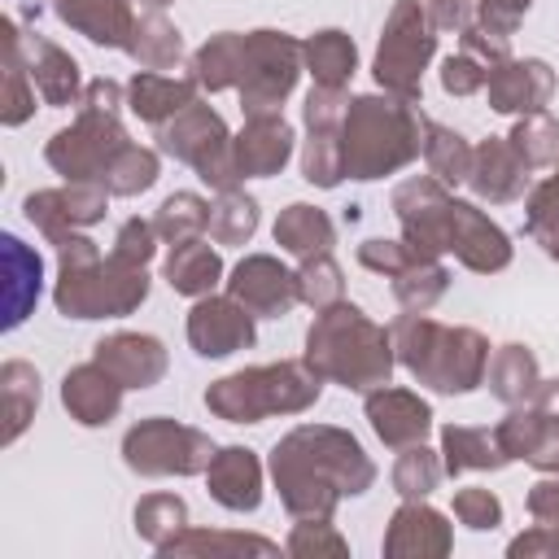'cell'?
Masks as SVG:
<instances>
[{
  "label": "cell",
  "mask_w": 559,
  "mask_h": 559,
  "mask_svg": "<svg viewBox=\"0 0 559 559\" xmlns=\"http://www.w3.org/2000/svg\"><path fill=\"white\" fill-rule=\"evenodd\" d=\"M122 459L140 476H170V472L175 476H192V472L210 467L214 445L197 428H183V424L157 415V419L135 424L122 437Z\"/></svg>",
  "instance_id": "10"
},
{
  "label": "cell",
  "mask_w": 559,
  "mask_h": 559,
  "mask_svg": "<svg viewBox=\"0 0 559 559\" xmlns=\"http://www.w3.org/2000/svg\"><path fill=\"white\" fill-rule=\"evenodd\" d=\"M236 148V170L249 179V175H275L288 153H293V127L280 118V114H253L249 127L231 140Z\"/></svg>",
  "instance_id": "23"
},
{
  "label": "cell",
  "mask_w": 559,
  "mask_h": 559,
  "mask_svg": "<svg viewBox=\"0 0 559 559\" xmlns=\"http://www.w3.org/2000/svg\"><path fill=\"white\" fill-rule=\"evenodd\" d=\"M424 157H428L432 179H441V183H463L467 170H472L467 140L459 131H450V127H437V122L424 127Z\"/></svg>",
  "instance_id": "38"
},
{
  "label": "cell",
  "mask_w": 559,
  "mask_h": 559,
  "mask_svg": "<svg viewBox=\"0 0 559 559\" xmlns=\"http://www.w3.org/2000/svg\"><path fill=\"white\" fill-rule=\"evenodd\" d=\"M528 511H533L542 524H559V480H542V485L528 493Z\"/></svg>",
  "instance_id": "56"
},
{
  "label": "cell",
  "mask_w": 559,
  "mask_h": 559,
  "mask_svg": "<svg viewBox=\"0 0 559 559\" xmlns=\"http://www.w3.org/2000/svg\"><path fill=\"white\" fill-rule=\"evenodd\" d=\"M105 197L109 188L105 183H66V188H44V192H31L22 201V214L31 227H39L52 245L79 227H92L96 218H105Z\"/></svg>",
  "instance_id": "13"
},
{
  "label": "cell",
  "mask_w": 559,
  "mask_h": 559,
  "mask_svg": "<svg viewBox=\"0 0 559 559\" xmlns=\"http://www.w3.org/2000/svg\"><path fill=\"white\" fill-rule=\"evenodd\" d=\"M100 183H105L114 197H135V192L153 188V183H157V153H153V148H140V144H127V148L109 162V170H105Z\"/></svg>",
  "instance_id": "43"
},
{
  "label": "cell",
  "mask_w": 559,
  "mask_h": 559,
  "mask_svg": "<svg viewBox=\"0 0 559 559\" xmlns=\"http://www.w3.org/2000/svg\"><path fill=\"white\" fill-rule=\"evenodd\" d=\"M445 284H450V271H445V266H437L432 258H415L406 271L393 275V297H397L411 314H424V310L445 293Z\"/></svg>",
  "instance_id": "41"
},
{
  "label": "cell",
  "mask_w": 559,
  "mask_h": 559,
  "mask_svg": "<svg viewBox=\"0 0 559 559\" xmlns=\"http://www.w3.org/2000/svg\"><path fill=\"white\" fill-rule=\"evenodd\" d=\"M319 371L310 362H271L218 380L205 406L231 424H258L266 415H297L319 397Z\"/></svg>",
  "instance_id": "6"
},
{
  "label": "cell",
  "mask_w": 559,
  "mask_h": 559,
  "mask_svg": "<svg viewBox=\"0 0 559 559\" xmlns=\"http://www.w3.org/2000/svg\"><path fill=\"white\" fill-rule=\"evenodd\" d=\"M57 266L61 280L52 288V301L66 319H114L131 314L148 297V275L144 266H127L114 253L100 258V249L70 231L57 240Z\"/></svg>",
  "instance_id": "2"
},
{
  "label": "cell",
  "mask_w": 559,
  "mask_h": 559,
  "mask_svg": "<svg viewBox=\"0 0 559 559\" xmlns=\"http://www.w3.org/2000/svg\"><path fill=\"white\" fill-rule=\"evenodd\" d=\"M140 4H148V9H162V4H170V0H140Z\"/></svg>",
  "instance_id": "57"
},
{
  "label": "cell",
  "mask_w": 559,
  "mask_h": 559,
  "mask_svg": "<svg viewBox=\"0 0 559 559\" xmlns=\"http://www.w3.org/2000/svg\"><path fill=\"white\" fill-rule=\"evenodd\" d=\"M441 450H445V472H480V467L507 463L498 437H489L485 428H454L450 424L441 432Z\"/></svg>",
  "instance_id": "36"
},
{
  "label": "cell",
  "mask_w": 559,
  "mask_h": 559,
  "mask_svg": "<svg viewBox=\"0 0 559 559\" xmlns=\"http://www.w3.org/2000/svg\"><path fill=\"white\" fill-rule=\"evenodd\" d=\"M122 148H127V131H122L118 114H105V109L83 105L79 118L48 140L44 157H48V166L66 183H100L105 170H109V162Z\"/></svg>",
  "instance_id": "8"
},
{
  "label": "cell",
  "mask_w": 559,
  "mask_h": 559,
  "mask_svg": "<svg viewBox=\"0 0 559 559\" xmlns=\"http://www.w3.org/2000/svg\"><path fill=\"white\" fill-rule=\"evenodd\" d=\"M301 70V44H293L280 31H253L245 35V70H240V105L245 114H275L280 100L293 92Z\"/></svg>",
  "instance_id": "11"
},
{
  "label": "cell",
  "mask_w": 559,
  "mask_h": 559,
  "mask_svg": "<svg viewBox=\"0 0 559 559\" xmlns=\"http://www.w3.org/2000/svg\"><path fill=\"white\" fill-rule=\"evenodd\" d=\"M432 17L419 0H397L389 22H384V39H380V52H376V79L380 87H389L393 96L402 100H419V74L432 57Z\"/></svg>",
  "instance_id": "9"
},
{
  "label": "cell",
  "mask_w": 559,
  "mask_h": 559,
  "mask_svg": "<svg viewBox=\"0 0 559 559\" xmlns=\"http://www.w3.org/2000/svg\"><path fill=\"white\" fill-rule=\"evenodd\" d=\"M301 57L319 87H345L354 74V44L345 31H319L310 44H301Z\"/></svg>",
  "instance_id": "37"
},
{
  "label": "cell",
  "mask_w": 559,
  "mask_h": 559,
  "mask_svg": "<svg viewBox=\"0 0 559 559\" xmlns=\"http://www.w3.org/2000/svg\"><path fill=\"white\" fill-rule=\"evenodd\" d=\"M485 79H489V66L476 61L472 52L445 57V66H441V87H445L450 96H472V92L485 87Z\"/></svg>",
  "instance_id": "48"
},
{
  "label": "cell",
  "mask_w": 559,
  "mask_h": 559,
  "mask_svg": "<svg viewBox=\"0 0 559 559\" xmlns=\"http://www.w3.org/2000/svg\"><path fill=\"white\" fill-rule=\"evenodd\" d=\"M22 57H26V70H31V83L35 92L44 96V105H79L83 100V83H79V61L70 52H61L52 39L35 35V31H22Z\"/></svg>",
  "instance_id": "19"
},
{
  "label": "cell",
  "mask_w": 559,
  "mask_h": 559,
  "mask_svg": "<svg viewBox=\"0 0 559 559\" xmlns=\"http://www.w3.org/2000/svg\"><path fill=\"white\" fill-rule=\"evenodd\" d=\"M528 4H533V0H480V26L511 35L515 22L528 13Z\"/></svg>",
  "instance_id": "54"
},
{
  "label": "cell",
  "mask_w": 559,
  "mask_h": 559,
  "mask_svg": "<svg viewBox=\"0 0 559 559\" xmlns=\"http://www.w3.org/2000/svg\"><path fill=\"white\" fill-rule=\"evenodd\" d=\"M424 9L432 17V26H441V31H467L472 26V0H428Z\"/></svg>",
  "instance_id": "55"
},
{
  "label": "cell",
  "mask_w": 559,
  "mask_h": 559,
  "mask_svg": "<svg viewBox=\"0 0 559 559\" xmlns=\"http://www.w3.org/2000/svg\"><path fill=\"white\" fill-rule=\"evenodd\" d=\"M153 240H157V227L144 223V218H127L118 227V240H114V258L127 262V266H144L153 258Z\"/></svg>",
  "instance_id": "49"
},
{
  "label": "cell",
  "mask_w": 559,
  "mask_h": 559,
  "mask_svg": "<svg viewBox=\"0 0 559 559\" xmlns=\"http://www.w3.org/2000/svg\"><path fill=\"white\" fill-rule=\"evenodd\" d=\"M4 332H13L39 301V280H44V262L31 245H22L17 236H4Z\"/></svg>",
  "instance_id": "26"
},
{
  "label": "cell",
  "mask_w": 559,
  "mask_h": 559,
  "mask_svg": "<svg viewBox=\"0 0 559 559\" xmlns=\"http://www.w3.org/2000/svg\"><path fill=\"white\" fill-rule=\"evenodd\" d=\"M192 92H197V79H175V74H162V70H140L127 83V105H131L135 118L162 127L179 109L192 105Z\"/></svg>",
  "instance_id": "28"
},
{
  "label": "cell",
  "mask_w": 559,
  "mask_h": 559,
  "mask_svg": "<svg viewBox=\"0 0 559 559\" xmlns=\"http://www.w3.org/2000/svg\"><path fill=\"white\" fill-rule=\"evenodd\" d=\"M393 210L402 218L406 245L419 258H437L450 249V197L441 179H406L393 192Z\"/></svg>",
  "instance_id": "12"
},
{
  "label": "cell",
  "mask_w": 559,
  "mask_h": 559,
  "mask_svg": "<svg viewBox=\"0 0 559 559\" xmlns=\"http://www.w3.org/2000/svg\"><path fill=\"white\" fill-rule=\"evenodd\" d=\"M157 236L170 240V245H183V240H197L205 227H210V205L197 197V192H175L162 201L157 218H153Z\"/></svg>",
  "instance_id": "39"
},
{
  "label": "cell",
  "mask_w": 559,
  "mask_h": 559,
  "mask_svg": "<svg viewBox=\"0 0 559 559\" xmlns=\"http://www.w3.org/2000/svg\"><path fill=\"white\" fill-rule=\"evenodd\" d=\"M188 524V507H183V498H175V493H148L140 507H135V533L144 537V542H153V546H170L175 542V533Z\"/></svg>",
  "instance_id": "42"
},
{
  "label": "cell",
  "mask_w": 559,
  "mask_h": 559,
  "mask_svg": "<svg viewBox=\"0 0 559 559\" xmlns=\"http://www.w3.org/2000/svg\"><path fill=\"white\" fill-rule=\"evenodd\" d=\"M52 13L87 35L92 44H105V48H127L131 39V26H135V13L127 0H52Z\"/></svg>",
  "instance_id": "24"
},
{
  "label": "cell",
  "mask_w": 559,
  "mask_h": 559,
  "mask_svg": "<svg viewBox=\"0 0 559 559\" xmlns=\"http://www.w3.org/2000/svg\"><path fill=\"white\" fill-rule=\"evenodd\" d=\"M367 419H371V428L380 432L384 445L406 450V445L424 441V432L432 424V411H428L424 397H415L406 389H384L380 384L376 393H367Z\"/></svg>",
  "instance_id": "20"
},
{
  "label": "cell",
  "mask_w": 559,
  "mask_h": 559,
  "mask_svg": "<svg viewBox=\"0 0 559 559\" xmlns=\"http://www.w3.org/2000/svg\"><path fill=\"white\" fill-rule=\"evenodd\" d=\"M240 70H245V35H214L210 44H201V52L192 57V79L210 92H223V87H236L240 83Z\"/></svg>",
  "instance_id": "35"
},
{
  "label": "cell",
  "mask_w": 559,
  "mask_h": 559,
  "mask_svg": "<svg viewBox=\"0 0 559 559\" xmlns=\"http://www.w3.org/2000/svg\"><path fill=\"white\" fill-rule=\"evenodd\" d=\"M485 376H489V389H493V397H502V402H511V406H533V402H546L550 393H555V384H546L542 376H537V358L524 349V345H502L498 354H493V362L485 367Z\"/></svg>",
  "instance_id": "27"
},
{
  "label": "cell",
  "mask_w": 559,
  "mask_h": 559,
  "mask_svg": "<svg viewBox=\"0 0 559 559\" xmlns=\"http://www.w3.org/2000/svg\"><path fill=\"white\" fill-rule=\"evenodd\" d=\"M122 389H148L166 376V349L157 336H144V332H114L105 341H96V354H92Z\"/></svg>",
  "instance_id": "16"
},
{
  "label": "cell",
  "mask_w": 559,
  "mask_h": 559,
  "mask_svg": "<svg viewBox=\"0 0 559 559\" xmlns=\"http://www.w3.org/2000/svg\"><path fill=\"white\" fill-rule=\"evenodd\" d=\"M419 253L406 245V240H362L358 245V262L371 266V271H384V275H397L415 262Z\"/></svg>",
  "instance_id": "51"
},
{
  "label": "cell",
  "mask_w": 559,
  "mask_h": 559,
  "mask_svg": "<svg viewBox=\"0 0 559 559\" xmlns=\"http://www.w3.org/2000/svg\"><path fill=\"white\" fill-rule=\"evenodd\" d=\"M127 52H131L144 70H170V66L179 61V52H183V39H179V31H175L157 9H148V13L135 17L131 39H127Z\"/></svg>",
  "instance_id": "34"
},
{
  "label": "cell",
  "mask_w": 559,
  "mask_h": 559,
  "mask_svg": "<svg viewBox=\"0 0 559 559\" xmlns=\"http://www.w3.org/2000/svg\"><path fill=\"white\" fill-rule=\"evenodd\" d=\"M227 293H231L249 314H258V319H280V314H288V306L297 301V275L284 271L275 258L253 253V258H245V262L231 271Z\"/></svg>",
  "instance_id": "15"
},
{
  "label": "cell",
  "mask_w": 559,
  "mask_h": 559,
  "mask_svg": "<svg viewBox=\"0 0 559 559\" xmlns=\"http://www.w3.org/2000/svg\"><path fill=\"white\" fill-rule=\"evenodd\" d=\"M454 515H459V524H467V528H493L498 520H502V502L489 493V489H459L454 493Z\"/></svg>",
  "instance_id": "50"
},
{
  "label": "cell",
  "mask_w": 559,
  "mask_h": 559,
  "mask_svg": "<svg viewBox=\"0 0 559 559\" xmlns=\"http://www.w3.org/2000/svg\"><path fill=\"white\" fill-rule=\"evenodd\" d=\"M450 253L472 271H502L511 262L507 236L467 201H450Z\"/></svg>",
  "instance_id": "18"
},
{
  "label": "cell",
  "mask_w": 559,
  "mask_h": 559,
  "mask_svg": "<svg viewBox=\"0 0 559 559\" xmlns=\"http://www.w3.org/2000/svg\"><path fill=\"white\" fill-rule=\"evenodd\" d=\"M271 472H275L284 507L297 520H328L336 498L362 493L376 480L371 459L362 454V445L349 432H341V428H310V424L288 432L275 445Z\"/></svg>",
  "instance_id": "1"
},
{
  "label": "cell",
  "mask_w": 559,
  "mask_h": 559,
  "mask_svg": "<svg viewBox=\"0 0 559 559\" xmlns=\"http://www.w3.org/2000/svg\"><path fill=\"white\" fill-rule=\"evenodd\" d=\"M157 140H162V153H170V157L197 166V175H201L210 188H218V192L236 188V179H240V170H236V148H231V140H227L223 118H218L210 105H197V100H192V105L179 109L170 122H162Z\"/></svg>",
  "instance_id": "7"
},
{
  "label": "cell",
  "mask_w": 559,
  "mask_h": 559,
  "mask_svg": "<svg viewBox=\"0 0 559 559\" xmlns=\"http://www.w3.org/2000/svg\"><path fill=\"white\" fill-rule=\"evenodd\" d=\"M384 550L389 555H445L450 550V528L432 507H402L393 515Z\"/></svg>",
  "instance_id": "31"
},
{
  "label": "cell",
  "mask_w": 559,
  "mask_h": 559,
  "mask_svg": "<svg viewBox=\"0 0 559 559\" xmlns=\"http://www.w3.org/2000/svg\"><path fill=\"white\" fill-rule=\"evenodd\" d=\"M507 140L515 144V153H520L528 166H550V162H559V122L546 118V114H528Z\"/></svg>",
  "instance_id": "44"
},
{
  "label": "cell",
  "mask_w": 559,
  "mask_h": 559,
  "mask_svg": "<svg viewBox=\"0 0 559 559\" xmlns=\"http://www.w3.org/2000/svg\"><path fill=\"white\" fill-rule=\"evenodd\" d=\"M210 493L227 507V511H253L262 502V467L253 459V450L227 445L210 459Z\"/></svg>",
  "instance_id": "25"
},
{
  "label": "cell",
  "mask_w": 559,
  "mask_h": 559,
  "mask_svg": "<svg viewBox=\"0 0 559 559\" xmlns=\"http://www.w3.org/2000/svg\"><path fill=\"white\" fill-rule=\"evenodd\" d=\"M166 550H275L262 537H214V533H192V537H175Z\"/></svg>",
  "instance_id": "53"
},
{
  "label": "cell",
  "mask_w": 559,
  "mask_h": 559,
  "mask_svg": "<svg viewBox=\"0 0 559 559\" xmlns=\"http://www.w3.org/2000/svg\"><path fill=\"white\" fill-rule=\"evenodd\" d=\"M61 402H66V411H70L83 428H96V424H109V419L118 415V406H122V384L92 358V362L66 371V380H61Z\"/></svg>",
  "instance_id": "22"
},
{
  "label": "cell",
  "mask_w": 559,
  "mask_h": 559,
  "mask_svg": "<svg viewBox=\"0 0 559 559\" xmlns=\"http://www.w3.org/2000/svg\"><path fill=\"white\" fill-rule=\"evenodd\" d=\"M393 336L384 328H376L358 306H328L310 336H306V362L323 376L336 380L345 389H371L384 384L393 371Z\"/></svg>",
  "instance_id": "4"
},
{
  "label": "cell",
  "mask_w": 559,
  "mask_h": 559,
  "mask_svg": "<svg viewBox=\"0 0 559 559\" xmlns=\"http://www.w3.org/2000/svg\"><path fill=\"white\" fill-rule=\"evenodd\" d=\"M253 227H258V201L245 197V192H236V188L218 192V201L210 205V227L205 231L218 245H245L253 236Z\"/></svg>",
  "instance_id": "40"
},
{
  "label": "cell",
  "mask_w": 559,
  "mask_h": 559,
  "mask_svg": "<svg viewBox=\"0 0 559 559\" xmlns=\"http://www.w3.org/2000/svg\"><path fill=\"white\" fill-rule=\"evenodd\" d=\"M336 240V227L323 210L314 205H288L280 218H275V245H284L288 253L297 258H314V253H328V245Z\"/></svg>",
  "instance_id": "33"
},
{
  "label": "cell",
  "mask_w": 559,
  "mask_h": 559,
  "mask_svg": "<svg viewBox=\"0 0 559 559\" xmlns=\"http://www.w3.org/2000/svg\"><path fill=\"white\" fill-rule=\"evenodd\" d=\"M424 114L402 96H358L341 122V157L349 179H380L424 148Z\"/></svg>",
  "instance_id": "3"
},
{
  "label": "cell",
  "mask_w": 559,
  "mask_h": 559,
  "mask_svg": "<svg viewBox=\"0 0 559 559\" xmlns=\"http://www.w3.org/2000/svg\"><path fill=\"white\" fill-rule=\"evenodd\" d=\"M288 550H293V555H310V550H332V555H341V550H345V542L328 528V520H306V524H297V533H293Z\"/></svg>",
  "instance_id": "52"
},
{
  "label": "cell",
  "mask_w": 559,
  "mask_h": 559,
  "mask_svg": "<svg viewBox=\"0 0 559 559\" xmlns=\"http://www.w3.org/2000/svg\"><path fill=\"white\" fill-rule=\"evenodd\" d=\"M218 275H223V262L201 236L175 245L170 258H166V284L175 293H183V297H205L218 284Z\"/></svg>",
  "instance_id": "32"
},
{
  "label": "cell",
  "mask_w": 559,
  "mask_h": 559,
  "mask_svg": "<svg viewBox=\"0 0 559 559\" xmlns=\"http://www.w3.org/2000/svg\"><path fill=\"white\" fill-rule=\"evenodd\" d=\"M437 480H441V463H437V454L424 450V445H406L402 459H397V467H393V485H397V493H406V498H424V493L437 489Z\"/></svg>",
  "instance_id": "46"
},
{
  "label": "cell",
  "mask_w": 559,
  "mask_h": 559,
  "mask_svg": "<svg viewBox=\"0 0 559 559\" xmlns=\"http://www.w3.org/2000/svg\"><path fill=\"white\" fill-rule=\"evenodd\" d=\"M528 236H533L550 258H559V175L546 179V183L533 192V201H528Z\"/></svg>",
  "instance_id": "47"
},
{
  "label": "cell",
  "mask_w": 559,
  "mask_h": 559,
  "mask_svg": "<svg viewBox=\"0 0 559 559\" xmlns=\"http://www.w3.org/2000/svg\"><path fill=\"white\" fill-rule=\"evenodd\" d=\"M4 31V79H0V122L4 127H22L35 114V83L22 57V26L13 17L0 22Z\"/></svg>",
  "instance_id": "29"
},
{
  "label": "cell",
  "mask_w": 559,
  "mask_h": 559,
  "mask_svg": "<svg viewBox=\"0 0 559 559\" xmlns=\"http://www.w3.org/2000/svg\"><path fill=\"white\" fill-rule=\"evenodd\" d=\"M341 293H345V284H341V266H336L328 253L306 258V266L297 271V297L310 301L314 310H328V306L341 301Z\"/></svg>",
  "instance_id": "45"
},
{
  "label": "cell",
  "mask_w": 559,
  "mask_h": 559,
  "mask_svg": "<svg viewBox=\"0 0 559 559\" xmlns=\"http://www.w3.org/2000/svg\"><path fill=\"white\" fill-rule=\"evenodd\" d=\"M0 411H4V445H13L39 411V371L22 358L0 367Z\"/></svg>",
  "instance_id": "30"
},
{
  "label": "cell",
  "mask_w": 559,
  "mask_h": 559,
  "mask_svg": "<svg viewBox=\"0 0 559 559\" xmlns=\"http://www.w3.org/2000/svg\"><path fill=\"white\" fill-rule=\"evenodd\" d=\"M389 336L402 367L437 393H467L485 380L489 345L472 328H441L424 314H402Z\"/></svg>",
  "instance_id": "5"
},
{
  "label": "cell",
  "mask_w": 559,
  "mask_h": 559,
  "mask_svg": "<svg viewBox=\"0 0 559 559\" xmlns=\"http://www.w3.org/2000/svg\"><path fill=\"white\" fill-rule=\"evenodd\" d=\"M550 87H555V74L546 61L528 57V61H498L485 79V92H489V105L498 114H537L546 100H550Z\"/></svg>",
  "instance_id": "17"
},
{
  "label": "cell",
  "mask_w": 559,
  "mask_h": 559,
  "mask_svg": "<svg viewBox=\"0 0 559 559\" xmlns=\"http://www.w3.org/2000/svg\"><path fill=\"white\" fill-rule=\"evenodd\" d=\"M188 341L201 358H227L253 345V314L236 297H201L188 314Z\"/></svg>",
  "instance_id": "14"
},
{
  "label": "cell",
  "mask_w": 559,
  "mask_h": 559,
  "mask_svg": "<svg viewBox=\"0 0 559 559\" xmlns=\"http://www.w3.org/2000/svg\"><path fill=\"white\" fill-rule=\"evenodd\" d=\"M467 183L476 188V197H485L493 205L515 201L528 188V162L515 153L511 140H485L480 148H472Z\"/></svg>",
  "instance_id": "21"
}]
</instances>
